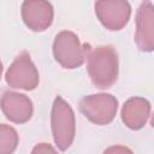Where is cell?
I'll return each instance as SVG.
<instances>
[{
	"label": "cell",
	"instance_id": "obj_1",
	"mask_svg": "<svg viewBox=\"0 0 154 154\" xmlns=\"http://www.w3.org/2000/svg\"><path fill=\"white\" fill-rule=\"evenodd\" d=\"M87 63L88 75L94 85L100 89L111 88L118 78V54L113 46L103 45L90 49Z\"/></svg>",
	"mask_w": 154,
	"mask_h": 154
},
{
	"label": "cell",
	"instance_id": "obj_2",
	"mask_svg": "<svg viewBox=\"0 0 154 154\" xmlns=\"http://www.w3.org/2000/svg\"><path fill=\"white\" fill-rule=\"evenodd\" d=\"M51 126L57 147L63 152L70 148L76 135V119L73 109L61 96L54 99L51 113Z\"/></svg>",
	"mask_w": 154,
	"mask_h": 154
},
{
	"label": "cell",
	"instance_id": "obj_3",
	"mask_svg": "<svg viewBox=\"0 0 154 154\" xmlns=\"http://www.w3.org/2000/svg\"><path fill=\"white\" fill-rule=\"evenodd\" d=\"M90 46L82 43L78 36L69 30H63L57 34L53 42V55L54 59L64 69L79 67L87 59Z\"/></svg>",
	"mask_w": 154,
	"mask_h": 154
},
{
	"label": "cell",
	"instance_id": "obj_4",
	"mask_svg": "<svg viewBox=\"0 0 154 154\" xmlns=\"http://www.w3.org/2000/svg\"><path fill=\"white\" fill-rule=\"evenodd\" d=\"M81 113L96 125L109 124L118 111V100L112 94L100 93L87 95L79 101Z\"/></svg>",
	"mask_w": 154,
	"mask_h": 154
},
{
	"label": "cell",
	"instance_id": "obj_5",
	"mask_svg": "<svg viewBox=\"0 0 154 154\" xmlns=\"http://www.w3.org/2000/svg\"><path fill=\"white\" fill-rule=\"evenodd\" d=\"M5 79L6 83L14 89L34 90L38 85L40 75L28 52H22L16 57L6 71Z\"/></svg>",
	"mask_w": 154,
	"mask_h": 154
},
{
	"label": "cell",
	"instance_id": "obj_6",
	"mask_svg": "<svg viewBox=\"0 0 154 154\" xmlns=\"http://www.w3.org/2000/svg\"><path fill=\"white\" fill-rule=\"evenodd\" d=\"M95 13L106 29L117 31L128 24L131 16V7L124 0H102L95 2Z\"/></svg>",
	"mask_w": 154,
	"mask_h": 154
},
{
	"label": "cell",
	"instance_id": "obj_7",
	"mask_svg": "<svg viewBox=\"0 0 154 154\" xmlns=\"http://www.w3.org/2000/svg\"><path fill=\"white\" fill-rule=\"evenodd\" d=\"M53 6L45 0H26L22 4V18L32 31H45L53 22Z\"/></svg>",
	"mask_w": 154,
	"mask_h": 154
},
{
	"label": "cell",
	"instance_id": "obj_8",
	"mask_svg": "<svg viewBox=\"0 0 154 154\" xmlns=\"http://www.w3.org/2000/svg\"><path fill=\"white\" fill-rule=\"evenodd\" d=\"M0 108L5 117L16 124H24L30 120L34 106L25 95L16 91H5L0 97Z\"/></svg>",
	"mask_w": 154,
	"mask_h": 154
},
{
	"label": "cell",
	"instance_id": "obj_9",
	"mask_svg": "<svg viewBox=\"0 0 154 154\" xmlns=\"http://www.w3.org/2000/svg\"><path fill=\"white\" fill-rule=\"evenodd\" d=\"M135 42L142 52L154 49V6L150 1L142 2L137 10Z\"/></svg>",
	"mask_w": 154,
	"mask_h": 154
},
{
	"label": "cell",
	"instance_id": "obj_10",
	"mask_svg": "<svg viewBox=\"0 0 154 154\" xmlns=\"http://www.w3.org/2000/svg\"><path fill=\"white\" fill-rule=\"evenodd\" d=\"M150 102L140 96H132L125 101L122 108V120L131 130L142 129L150 116Z\"/></svg>",
	"mask_w": 154,
	"mask_h": 154
},
{
	"label": "cell",
	"instance_id": "obj_11",
	"mask_svg": "<svg viewBox=\"0 0 154 154\" xmlns=\"http://www.w3.org/2000/svg\"><path fill=\"white\" fill-rule=\"evenodd\" d=\"M18 134L14 128L0 124V154H13L18 146Z\"/></svg>",
	"mask_w": 154,
	"mask_h": 154
},
{
	"label": "cell",
	"instance_id": "obj_12",
	"mask_svg": "<svg viewBox=\"0 0 154 154\" xmlns=\"http://www.w3.org/2000/svg\"><path fill=\"white\" fill-rule=\"evenodd\" d=\"M31 154H58V152L49 143H38L32 148Z\"/></svg>",
	"mask_w": 154,
	"mask_h": 154
},
{
	"label": "cell",
	"instance_id": "obj_13",
	"mask_svg": "<svg viewBox=\"0 0 154 154\" xmlns=\"http://www.w3.org/2000/svg\"><path fill=\"white\" fill-rule=\"evenodd\" d=\"M102 154H134L132 150L125 146H112L105 149Z\"/></svg>",
	"mask_w": 154,
	"mask_h": 154
},
{
	"label": "cell",
	"instance_id": "obj_14",
	"mask_svg": "<svg viewBox=\"0 0 154 154\" xmlns=\"http://www.w3.org/2000/svg\"><path fill=\"white\" fill-rule=\"evenodd\" d=\"M1 73H2V63L0 60V78H1Z\"/></svg>",
	"mask_w": 154,
	"mask_h": 154
}]
</instances>
